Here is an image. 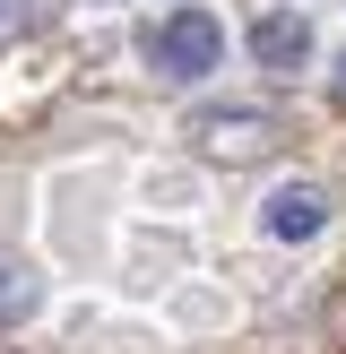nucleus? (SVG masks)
I'll return each mask as SVG.
<instances>
[{
	"mask_svg": "<svg viewBox=\"0 0 346 354\" xmlns=\"http://www.w3.org/2000/svg\"><path fill=\"white\" fill-rule=\"evenodd\" d=\"M251 61H260V69H303V61H311V26H303L294 9L251 17Z\"/></svg>",
	"mask_w": 346,
	"mask_h": 354,
	"instance_id": "nucleus-3",
	"label": "nucleus"
},
{
	"mask_svg": "<svg viewBox=\"0 0 346 354\" xmlns=\"http://www.w3.org/2000/svg\"><path fill=\"white\" fill-rule=\"evenodd\" d=\"M329 86H338V104H346V61H338V78H329Z\"/></svg>",
	"mask_w": 346,
	"mask_h": 354,
	"instance_id": "nucleus-5",
	"label": "nucleus"
},
{
	"mask_svg": "<svg viewBox=\"0 0 346 354\" xmlns=\"http://www.w3.org/2000/svg\"><path fill=\"white\" fill-rule=\"evenodd\" d=\"M217 61H225V26L208 9H173L165 26L147 35V69L156 78H208Z\"/></svg>",
	"mask_w": 346,
	"mask_h": 354,
	"instance_id": "nucleus-1",
	"label": "nucleus"
},
{
	"mask_svg": "<svg viewBox=\"0 0 346 354\" xmlns=\"http://www.w3.org/2000/svg\"><path fill=\"white\" fill-rule=\"evenodd\" d=\"M26 311H35V268L0 259V320H26Z\"/></svg>",
	"mask_w": 346,
	"mask_h": 354,
	"instance_id": "nucleus-4",
	"label": "nucleus"
},
{
	"mask_svg": "<svg viewBox=\"0 0 346 354\" xmlns=\"http://www.w3.org/2000/svg\"><path fill=\"white\" fill-rule=\"evenodd\" d=\"M260 225H268L277 242H311V234L329 225V199H320L311 182H286V190H268V207H260Z\"/></svg>",
	"mask_w": 346,
	"mask_h": 354,
	"instance_id": "nucleus-2",
	"label": "nucleus"
}]
</instances>
